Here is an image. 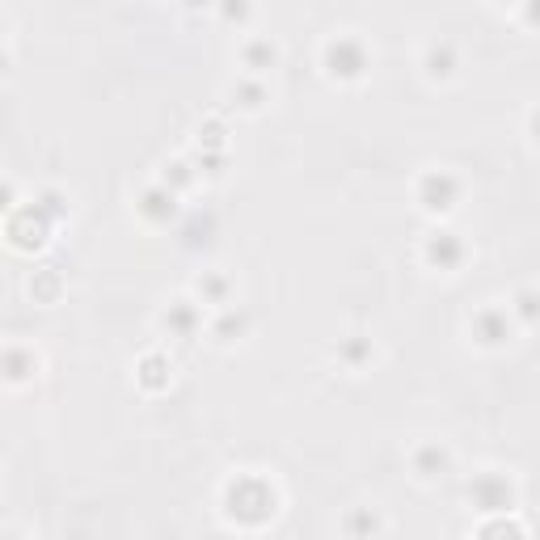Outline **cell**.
Instances as JSON below:
<instances>
[{
	"instance_id": "cell-8",
	"label": "cell",
	"mask_w": 540,
	"mask_h": 540,
	"mask_svg": "<svg viewBox=\"0 0 540 540\" xmlns=\"http://www.w3.org/2000/svg\"><path fill=\"white\" fill-rule=\"evenodd\" d=\"M427 254L439 270H456L465 262V245H460L456 233H448V228H435V233H427Z\"/></svg>"
},
{
	"instance_id": "cell-4",
	"label": "cell",
	"mask_w": 540,
	"mask_h": 540,
	"mask_svg": "<svg viewBox=\"0 0 540 540\" xmlns=\"http://www.w3.org/2000/svg\"><path fill=\"white\" fill-rule=\"evenodd\" d=\"M460 178L452 169H427L418 178V203L427 207V211H435V216H448V211H456V203H460Z\"/></svg>"
},
{
	"instance_id": "cell-11",
	"label": "cell",
	"mask_w": 540,
	"mask_h": 540,
	"mask_svg": "<svg viewBox=\"0 0 540 540\" xmlns=\"http://www.w3.org/2000/svg\"><path fill=\"white\" fill-rule=\"evenodd\" d=\"M511 317L515 321H528V325L540 317V287H524V292L511 300Z\"/></svg>"
},
{
	"instance_id": "cell-10",
	"label": "cell",
	"mask_w": 540,
	"mask_h": 540,
	"mask_svg": "<svg viewBox=\"0 0 540 540\" xmlns=\"http://www.w3.org/2000/svg\"><path fill=\"white\" fill-rule=\"evenodd\" d=\"M443 469H448V448H439V443H422V448L414 452V473L422 481L443 477Z\"/></svg>"
},
{
	"instance_id": "cell-1",
	"label": "cell",
	"mask_w": 540,
	"mask_h": 540,
	"mask_svg": "<svg viewBox=\"0 0 540 540\" xmlns=\"http://www.w3.org/2000/svg\"><path fill=\"white\" fill-rule=\"evenodd\" d=\"M372 64H376V55L368 47V38L355 34V30H334L321 43V72L330 76L334 85H359V81H368Z\"/></svg>"
},
{
	"instance_id": "cell-13",
	"label": "cell",
	"mask_w": 540,
	"mask_h": 540,
	"mask_svg": "<svg viewBox=\"0 0 540 540\" xmlns=\"http://www.w3.org/2000/svg\"><path fill=\"white\" fill-rule=\"evenodd\" d=\"M528 131H532V140L540 144V106H536V110L528 114Z\"/></svg>"
},
{
	"instance_id": "cell-5",
	"label": "cell",
	"mask_w": 540,
	"mask_h": 540,
	"mask_svg": "<svg viewBox=\"0 0 540 540\" xmlns=\"http://www.w3.org/2000/svg\"><path fill=\"white\" fill-rule=\"evenodd\" d=\"M511 308H498V304H486V308H477V313L469 317V334L477 338V346H490V351H498V346H507L511 342Z\"/></svg>"
},
{
	"instance_id": "cell-2",
	"label": "cell",
	"mask_w": 540,
	"mask_h": 540,
	"mask_svg": "<svg viewBox=\"0 0 540 540\" xmlns=\"http://www.w3.org/2000/svg\"><path fill=\"white\" fill-rule=\"evenodd\" d=\"M275 511H279V494L266 477L245 473V477L228 481V490H224V515L228 519H237V524H245V528H258V524H266V519H275Z\"/></svg>"
},
{
	"instance_id": "cell-9",
	"label": "cell",
	"mask_w": 540,
	"mask_h": 540,
	"mask_svg": "<svg viewBox=\"0 0 540 540\" xmlns=\"http://www.w3.org/2000/svg\"><path fill=\"white\" fill-rule=\"evenodd\" d=\"M140 211H144L152 224H169L173 211H178V195H173L169 186H148L144 199H140Z\"/></svg>"
},
{
	"instance_id": "cell-7",
	"label": "cell",
	"mask_w": 540,
	"mask_h": 540,
	"mask_svg": "<svg viewBox=\"0 0 540 540\" xmlns=\"http://www.w3.org/2000/svg\"><path fill=\"white\" fill-rule=\"evenodd\" d=\"M237 60H241L245 76H258L262 81V72H270L279 64V43L275 38H266V34H249L245 43L237 47Z\"/></svg>"
},
{
	"instance_id": "cell-12",
	"label": "cell",
	"mask_w": 540,
	"mask_h": 540,
	"mask_svg": "<svg viewBox=\"0 0 540 540\" xmlns=\"http://www.w3.org/2000/svg\"><path fill=\"white\" fill-rule=\"evenodd\" d=\"M199 296H203V304H224V296H228V279H199Z\"/></svg>"
},
{
	"instance_id": "cell-3",
	"label": "cell",
	"mask_w": 540,
	"mask_h": 540,
	"mask_svg": "<svg viewBox=\"0 0 540 540\" xmlns=\"http://www.w3.org/2000/svg\"><path fill=\"white\" fill-rule=\"evenodd\" d=\"M418 68H422V76H427V81H435V85L456 81V76H460V43H456V38H448V34L427 38V43H422V51H418Z\"/></svg>"
},
{
	"instance_id": "cell-6",
	"label": "cell",
	"mask_w": 540,
	"mask_h": 540,
	"mask_svg": "<svg viewBox=\"0 0 540 540\" xmlns=\"http://www.w3.org/2000/svg\"><path fill=\"white\" fill-rule=\"evenodd\" d=\"M469 503H473L477 511L503 515V511H511V503H515V490H511V481H507L503 473H477V477L469 481Z\"/></svg>"
},
{
	"instance_id": "cell-14",
	"label": "cell",
	"mask_w": 540,
	"mask_h": 540,
	"mask_svg": "<svg viewBox=\"0 0 540 540\" xmlns=\"http://www.w3.org/2000/svg\"><path fill=\"white\" fill-rule=\"evenodd\" d=\"M519 17H524V22H532V26H540V5H528V9H519Z\"/></svg>"
}]
</instances>
